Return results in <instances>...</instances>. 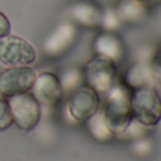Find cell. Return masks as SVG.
<instances>
[{
	"instance_id": "cell-1",
	"label": "cell",
	"mask_w": 161,
	"mask_h": 161,
	"mask_svg": "<svg viewBox=\"0 0 161 161\" xmlns=\"http://www.w3.org/2000/svg\"><path fill=\"white\" fill-rule=\"evenodd\" d=\"M103 113L114 134L126 130L133 120L130 88L123 82H114L105 93Z\"/></svg>"
},
{
	"instance_id": "cell-2",
	"label": "cell",
	"mask_w": 161,
	"mask_h": 161,
	"mask_svg": "<svg viewBox=\"0 0 161 161\" xmlns=\"http://www.w3.org/2000/svg\"><path fill=\"white\" fill-rule=\"evenodd\" d=\"M131 113L133 119L147 127H153L161 120V97L153 86L133 89Z\"/></svg>"
},
{
	"instance_id": "cell-3",
	"label": "cell",
	"mask_w": 161,
	"mask_h": 161,
	"mask_svg": "<svg viewBox=\"0 0 161 161\" xmlns=\"http://www.w3.org/2000/svg\"><path fill=\"white\" fill-rule=\"evenodd\" d=\"M11 119L21 130H31L41 119V105L33 93H20L8 97Z\"/></svg>"
},
{
	"instance_id": "cell-4",
	"label": "cell",
	"mask_w": 161,
	"mask_h": 161,
	"mask_svg": "<svg viewBox=\"0 0 161 161\" xmlns=\"http://www.w3.org/2000/svg\"><path fill=\"white\" fill-rule=\"evenodd\" d=\"M116 62L100 55H95L85 64L83 78L88 86L97 93H106L116 79Z\"/></svg>"
},
{
	"instance_id": "cell-5",
	"label": "cell",
	"mask_w": 161,
	"mask_h": 161,
	"mask_svg": "<svg viewBox=\"0 0 161 161\" xmlns=\"http://www.w3.org/2000/svg\"><path fill=\"white\" fill-rule=\"evenodd\" d=\"M37 53L21 37L6 36L0 38V62L11 67H28L34 64Z\"/></svg>"
},
{
	"instance_id": "cell-6",
	"label": "cell",
	"mask_w": 161,
	"mask_h": 161,
	"mask_svg": "<svg viewBox=\"0 0 161 161\" xmlns=\"http://www.w3.org/2000/svg\"><path fill=\"white\" fill-rule=\"evenodd\" d=\"M100 108L99 93L88 85H82L71 92L68 100V110L76 122H86Z\"/></svg>"
},
{
	"instance_id": "cell-7",
	"label": "cell",
	"mask_w": 161,
	"mask_h": 161,
	"mask_svg": "<svg viewBox=\"0 0 161 161\" xmlns=\"http://www.w3.org/2000/svg\"><path fill=\"white\" fill-rule=\"evenodd\" d=\"M36 72L28 67H14L0 74V93L3 96L25 93L33 89Z\"/></svg>"
},
{
	"instance_id": "cell-8",
	"label": "cell",
	"mask_w": 161,
	"mask_h": 161,
	"mask_svg": "<svg viewBox=\"0 0 161 161\" xmlns=\"http://www.w3.org/2000/svg\"><path fill=\"white\" fill-rule=\"evenodd\" d=\"M62 86L59 78L55 74L41 72L36 76V82L33 85V95L40 105L53 106L62 97Z\"/></svg>"
},
{
	"instance_id": "cell-9",
	"label": "cell",
	"mask_w": 161,
	"mask_h": 161,
	"mask_svg": "<svg viewBox=\"0 0 161 161\" xmlns=\"http://www.w3.org/2000/svg\"><path fill=\"white\" fill-rule=\"evenodd\" d=\"M76 28L71 23H62L50 34L44 42V51L50 57H59L65 54L75 42Z\"/></svg>"
},
{
	"instance_id": "cell-10",
	"label": "cell",
	"mask_w": 161,
	"mask_h": 161,
	"mask_svg": "<svg viewBox=\"0 0 161 161\" xmlns=\"http://www.w3.org/2000/svg\"><path fill=\"white\" fill-rule=\"evenodd\" d=\"M93 48L96 55L105 57L113 62H117L123 58V44L114 34L112 33H102L96 37L93 42Z\"/></svg>"
},
{
	"instance_id": "cell-11",
	"label": "cell",
	"mask_w": 161,
	"mask_h": 161,
	"mask_svg": "<svg viewBox=\"0 0 161 161\" xmlns=\"http://www.w3.org/2000/svg\"><path fill=\"white\" fill-rule=\"evenodd\" d=\"M72 19L85 27H95L102 21V13L95 4L89 2H78L71 7Z\"/></svg>"
},
{
	"instance_id": "cell-12",
	"label": "cell",
	"mask_w": 161,
	"mask_h": 161,
	"mask_svg": "<svg viewBox=\"0 0 161 161\" xmlns=\"http://www.w3.org/2000/svg\"><path fill=\"white\" fill-rule=\"evenodd\" d=\"M116 13L122 21L137 23L143 20L147 14V7L139 0H120Z\"/></svg>"
},
{
	"instance_id": "cell-13",
	"label": "cell",
	"mask_w": 161,
	"mask_h": 161,
	"mask_svg": "<svg viewBox=\"0 0 161 161\" xmlns=\"http://www.w3.org/2000/svg\"><path fill=\"white\" fill-rule=\"evenodd\" d=\"M86 122H88V129H89V131H91V134L96 140H99V142H103V143L110 142V140L116 136L114 131L112 130L110 125H109L108 120H106L103 110H97L96 113L89 117Z\"/></svg>"
},
{
	"instance_id": "cell-14",
	"label": "cell",
	"mask_w": 161,
	"mask_h": 161,
	"mask_svg": "<svg viewBox=\"0 0 161 161\" xmlns=\"http://www.w3.org/2000/svg\"><path fill=\"white\" fill-rule=\"evenodd\" d=\"M153 74L150 65L146 64H134L129 68L127 72V86L130 89L143 88V86H153Z\"/></svg>"
},
{
	"instance_id": "cell-15",
	"label": "cell",
	"mask_w": 161,
	"mask_h": 161,
	"mask_svg": "<svg viewBox=\"0 0 161 161\" xmlns=\"http://www.w3.org/2000/svg\"><path fill=\"white\" fill-rule=\"evenodd\" d=\"M83 72L76 68H69L64 72L62 78L59 79L61 82V86H62V92H67V93H71L74 92L75 89H78L79 86L83 85Z\"/></svg>"
},
{
	"instance_id": "cell-16",
	"label": "cell",
	"mask_w": 161,
	"mask_h": 161,
	"mask_svg": "<svg viewBox=\"0 0 161 161\" xmlns=\"http://www.w3.org/2000/svg\"><path fill=\"white\" fill-rule=\"evenodd\" d=\"M13 123L10 113V108H8V102L2 93H0V130H6L8 129Z\"/></svg>"
},
{
	"instance_id": "cell-17",
	"label": "cell",
	"mask_w": 161,
	"mask_h": 161,
	"mask_svg": "<svg viewBox=\"0 0 161 161\" xmlns=\"http://www.w3.org/2000/svg\"><path fill=\"white\" fill-rule=\"evenodd\" d=\"M100 23L105 25V28H108V31H112V30H116V28L119 27L122 20L119 19L116 11L109 10V11H106L105 14H102V21Z\"/></svg>"
},
{
	"instance_id": "cell-18",
	"label": "cell",
	"mask_w": 161,
	"mask_h": 161,
	"mask_svg": "<svg viewBox=\"0 0 161 161\" xmlns=\"http://www.w3.org/2000/svg\"><path fill=\"white\" fill-rule=\"evenodd\" d=\"M150 69L151 74H153V79L161 85V51L157 55H154V58L151 59Z\"/></svg>"
},
{
	"instance_id": "cell-19",
	"label": "cell",
	"mask_w": 161,
	"mask_h": 161,
	"mask_svg": "<svg viewBox=\"0 0 161 161\" xmlns=\"http://www.w3.org/2000/svg\"><path fill=\"white\" fill-rule=\"evenodd\" d=\"M8 33H10V21H8L7 17L0 11V38L8 36Z\"/></svg>"
},
{
	"instance_id": "cell-20",
	"label": "cell",
	"mask_w": 161,
	"mask_h": 161,
	"mask_svg": "<svg viewBox=\"0 0 161 161\" xmlns=\"http://www.w3.org/2000/svg\"><path fill=\"white\" fill-rule=\"evenodd\" d=\"M139 2H142L143 4H151V3H156L158 0H139Z\"/></svg>"
},
{
	"instance_id": "cell-21",
	"label": "cell",
	"mask_w": 161,
	"mask_h": 161,
	"mask_svg": "<svg viewBox=\"0 0 161 161\" xmlns=\"http://www.w3.org/2000/svg\"><path fill=\"white\" fill-rule=\"evenodd\" d=\"M160 2H161V0H160Z\"/></svg>"
}]
</instances>
